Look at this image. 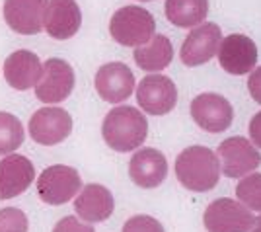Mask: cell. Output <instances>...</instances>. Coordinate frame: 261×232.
Listing matches in <instances>:
<instances>
[{
	"mask_svg": "<svg viewBox=\"0 0 261 232\" xmlns=\"http://www.w3.org/2000/svg\"><path fill=\"white\" fill-rule=\"evenodd\" d=\"M101 137L115 152L137 150L148 137V121L133 106H117L101 123Z\"/></svg>",
	"mask_w": 261,
	"mask_h": 232,
	"instance_id": "1",
	"label": "cell"
},
{
	"mask_svg": "<svg viewBox=\"0 0 261 232\" xmlns=\"http://www.w3.org/2000/svg\"><path fill=\"white\" fill-rule=\"evenodd\" d=\"M175 176L179 184L189 191H208L220 179L218 156L211 148L201 144L184 148L175 158Z\"/></svg>",
	"mask_w": 261,
	"mask_h": 232,
	"instance_id": "2",
	"label": "cell"
},
{
	"mask_svg": "<svg viewBox=\"0 0 261 232\" xmlns=\"http://www.w3.org/2000/svg\"><path fill=\"white\" fill-rule=\"evenodd\" d=\"M109 33L123 47H141L156 33V20L146 8L123 6L111 16Z\"/></svg>",
	"mask_w": 261,
	"mask_h": 232,
	"instance_id": "3",
	"label": "cell"
},
{
	"mask_svg": "<svg viewBox=\"0 0 261 232\" xmlns=\"http://www.w3.org/2000/svg\"><path fill=\"white\" fill-rule=\"evenodd\" d=\"M37 195L47 205H65L82 189V177L72 166L55 164L45 168L35 179Z\"/></svg>",
	"mask_w": 261,
	"mask_h": 232,
	"instance_id": "4",
	"label": "cell"
},
{
	"mask_svg": "<svg viewBox=\"0 0 261 232\" xmlns=\"http://www.w3.org/2000/svg\"><path fill=\"white\" fill-rule=\"evenodd\" d=\"M74 84H76V76L72 66L65 59L51 57L43 63V74L35 84V96L45 106L61 104L72 94Z\"/></svg>",
	"mask_w": 261,
	"mask_h": 232,
	"instance_id": "5",
	"label": "cell"
},
{
	"mask_svg": "<svg viewBox=\"0 0 261 232\" xmlns=\"http://www.w3.org/2000/svg\"><path fill=\"white\" fill-rule=\"evenodd\" d=\"M251 211L236 199H217L205 209L203 224L207 232H250L253 226Z\"/></svg>",
	"mask_w": 261,
	"mask_h": 232,
	"instance_id": "6",
	"label": "cell"
},
{
	"mask_svg": "<svg viewBox=\"0 0 261 232\" xmlns=\"http://www.w3.org/2000/svg\"><path fill=\"white\" fill-rule=\"evenodd\" d=\"M28 129H30V137L37 144L55 146L68 139V135L72 133V117L63 108L45 106L30 117Z\"/></svg>",
	"mask_w": 261,
	"mask_h": 232,
	"instance_id": "7",
	"label": "cell"
},
{
	"mask_svg": "<svg viewBox=\"0 0 261 232\" xmlns=\"http://www.w3.org/2000/svg\"><path fill=\"white\" fill-rule=\"evenodd\" d=\"M220 172L228 177H244L255 172L261 164L259 150L244 137H230L218 144Z\"/></svg>",
	"mask_w": 261,
	"mask_h": 232,
	"instance_id": "8",
	"label": "cell"
},
{
	"mask_svg": "<svg viewBox=\"0 0 261 232\" xmlns=\"http://www.w3.org/2000/svg\"><path fill=\"white\" fill-rule=\"evenodd\" d=\"M137 101L148 115H166L177 104V86L166 74H148L137 86Z\"/></svg>",
	"mask_w": 261,
	"mask_h": 232,
	"instance_id": "9",
	"label": "cell"
},
{
	"mask_svg": "<svg viewBox=\"0 0 261 232\" xmlns=\"http://www.w3.org/2000/svg\"><path fill=\"white\" fill-rule=\"evenodd\" d=\"M218 63L234 76L251 72L257 65V47L255 41L242 33H230L218 45Z\"/></svg>",
	"mask_w": 261,
	"mask_h": 232,
	"instance_id": "10",
	"label": "cell"
},
{
	"mask_svg": "<svg viewBox=\"0 0 261 232\" xmlns=\"http://www.w3.org/2000/svg\"><path fill=\"white\" fill-rule=\"evenodd\" d=\"M191 117L205 131L222 133L232 125L234 110L224 96L205 92V94H199L191 101Z\"/></svg>",
	"mask_w": 261,
	"mask_h": 232,
	"instance_id": "11",
	"label": "cell"
},
{
	"mask_svg": "<svg viewBox=\"0 0 261 232\" xmlns=\"http://www.w3.org/2000/svg\"><path fill=\"white\" fill-rule=\"evenodd\" d=\"M220 41H222V32L217 23H199L187 33L179 51V59L187 66L205 65L213 57H217Z\"/></svg>",
	"mask_w": 261,
	"mask_h": 232,
	"instance_id": "12",
	"label": "cell"
},
{
	"mask_svg": "<svg viewBox=\"0 0 261 232\" xmlns=\"http://www.w3.org/2000/svg\"><path fill=\"white\" fill-rule=\"evenodd\" d=\"M99 98L109 104H121L130 98L135 90V74L125 63H108L99 66L94 78Z\"/></svg>",
	"mask_w": 261,
	"mask_h": 232,
	"instance_id": "13",
	"label": "cell"
},
{
	"mask_svg": "<svg viewBox=\"0 0 261 232\" xmlns=\"http://www.w3.org/2000/svg\"><path fill=\"white\" fill-rule=\"evenodd\" d=\"M82 25V12L76 0H49L45 10L43 30L49 37L65 41L74 37Z\"/></svg>",
	"mask_w": 261,
	"mask_h": 232,
	"instance_id": "14",
	"label": "cell"
},
{
	"mask_svg": "<svg viewBox=\"0 0 261 232\" xmlns=\"http://www.w3.org/2000/svg\"><path fill=\"white\" fill-rule=\"evenodd\" d=\"M49 0H4V20L20 35L43 32L45 10Z\"/></svg>",
	"mask_w": 261,
	"mask_h": 232,
	"instance_id": "15",
	"label": "cell"
},
{
	"mask_svg": "<svg viewBox=\"0 0 261 232\" xmlns=\"http://www.w3.org/2000/svg\"><path fill=\"white\" fill-rule=\"evenodd\" d=\"M35 179V166L28 156L6 154L0 160V201L22 195Z\"/></svg>",
	"mask_w": 261,
	"mask_h": 232,
	"instance_id": "16",
	"label": "cell"
},
{
	"mask_svg": "<svg viewBox=\"0 0 261 232\" xmlns=\"http://www.w3.org/2000/svg\"><path fill=\"white\" fill-rule=\"evenodd\" d=\"M2 72H4L8 86L23 92V90L35 88V84L39 82V78L43 74V63L33 51L20 49L6 57Z\"/></svg>",
	"mask_w": 261,
	"mask_h": 232,
	"instance_id": "17",
	"label": "cell"
},
{
	"mask_svg": "<svg viewBox=\"0 0 261 232\" xmlns=\"http://www.w3.org/2000/svg\"><path fill=\"white\" fill-rule=\"evenodd\" d=\"M129 176L139 188H158L168 176V160L158 148H139L129 162Z\"/></svg>",
	"mask_w": 261,
	"mask_h": 232,
	"instance_id": "18",
	"label": "cell"
},
{
	"mask_svg": "<svg viewBox=\"0 0 261 232\" xmlns=\"http://www.w3.org/2000/svg\"><path fill=\"white\" fill-rule=\"evenodd\" d=\"M115 199L106 186L88 184L74 197V211L84 222H103L113 215Z\"/></svg>",
	"mask_w": 261,
	"mask_h": 232,
	"instance_id": "19",
	"label": "cell"
},
{
	"mask_svg": "<svg viewBox=\"0 0 261 232\" xmlns=\"http://www.w3.org/2000/svg\"><path fill=\"white\" fill-rule=\"evenodd\" d=\"M135 63L141 66L142 70H148V72H158V70H164L166 66L172 63L174 59V47H172V41L162 35V33H154L152 39L146 45H141V47H135Z\"/></svg>",
	"mask_w": 261,
	"mask_h": 232,
	"instance_id": "20",
	"label": "cell"
},
{
	"mask_svg": "<svg viewBox=\"0 0 261 232\" xmlns=\"http://www.w3.org/2000/svg\"><path fill=\"white\" fill-rule=\"evenodd\" d=\"M166 18L177 28H195L205 22L208 0H166Z\"/></svg>",
	"mask_w": 261,
	"mask_h": 232,
	"instance_id": "21",
	"label": "cell"
},
{
	"mask_svg": "<svg viewBox=\"0 0 261 232\" xmlns=\"http://www.w3.org/2000/svg\"><path fill=\"white\" fill-rule=\"evenodd\" d=\"M22 121L8 111H0V154H12L23 143Z\"/></svg>",
	"mask_w": 261,
	"mask_h": 232,
	"instance_id": "22",
	"label": "cell"
},
{
	"mask_svg": "<svg viewBox=\"0 0 261 232\" xmlns=\"http://www.w3.org/2000/svg\"><path fill=\"white\" fill-rule=\"evenodd\" d=\"M236 197L250 211H261V174H248L236 186Z\"/></svg>",
	"mask_w": 261,
	"mask_h": 232,
	"instance_id": "23",
	"label": "cell"
},
{
	"mask_svg": "<svg viewBox=\"0 0 261 232\" xmlns=\"http://www.w3.org/2000/svg\"><path fill=\"white\" fill-rule=\"evenodd\" d=\"M30 222L22 209L6 207L0 209V232H28Z\"/></svg>",
	"mask_w": 261,
	"mask_h": 232,
	"instance_id": "24",
	"label": "cell"
},
{
	"mask_svg": "<svg viewBox=\"0 0 261 232\" xmlns=\"http://www.w3.org/2000/svg\"><path fill=\"white\" fill-rule=\"evenodd\" d=\"M123 232H166L162 222L150 215H135L123 224Z\"/></svg>",
	"mask_w": 261,
	"mask_h": 232,
	"instance_id": "25",
	"label": "cell"
},
{
	"mask_svg": "<svg viewBox=\"0 0 261 232\" xmlns=\"http://www.w3.org/2000/svg\"><path fill=\"white\" fill-rule=\"evenodd\" d=\"M53 232H96L94 226H90V222H82L78 217H65L55 224Z\"/></svg>",
	"mask_w": 261,
	"mask_h": 232,
	"instance_id": "26",
	"label": "cell"
},
{
	"mask_svg": "<svg viewBox=\"0 0 261 232\" xmlns=\"http://www.w3.org/2000/svg\"><path fill=\"white\" fill-rule=\"evenodd\" d=\"M248 90H250V96L257 104H261V66L253 68L248 78Z\"/></svg>",
	"mask_w": 261,
	"mask_h": 232,
	"instance_id": "27",
	"label": "cell"
},
{
	"mask_svg": "<svg viewBox=\"0 0 261 232\" xmlns=\"http://www.w3.org/2000/svg\"><path fill=\"white\" fill-rule=\"evenodd\" d=\"M250 139L255 148H261V111H257L250 121Z\"/></svg>",
	"mask_w": 261,
	"mask_h": 232,
	"instance_id": "28",
	"label": "cell"
},
{
	"mask_svg": "<svg viewBox=\"0 0 261 232\" xmlns=\"http://www.w3.org/2000/svg\"><path fill=\"white\" fill-rule=\"evenodd\" d=\"M250 232H261V215L253 221V226L250 228Z\"/></svg>",
	"mask_w": 261,
	"mask_h": 232,
	"instance_id": "29",
	"label": "cell"
},
{
	"mask_svg": "<svg viewBox=\"0 0 261 232\" xmlns=\"http://www.w3.org/2000/svg\"><path fill=\"white\" fill-rule=\"evenodd\" d=\"M141 2H150V0H141Z\"/></svg>",
	"mask_w": 261,
	"mask_h": 232,
	"instance_id": "30",
	"label": "cell"
}]
</instances>
